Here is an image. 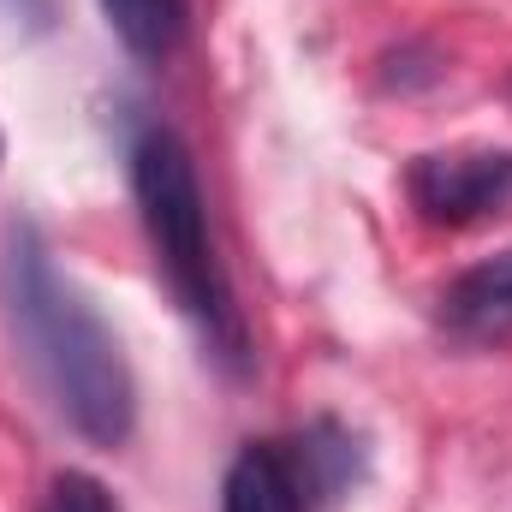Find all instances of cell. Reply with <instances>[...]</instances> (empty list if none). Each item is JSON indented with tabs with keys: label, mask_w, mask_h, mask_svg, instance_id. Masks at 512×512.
Listing matches in <instances>:
<instances>
[{
	"label": "cell",
	"mask_w": 512,
	"mask_h": 512,
	"mask_svg": "<svg viewBox=\"0 0 512 512\" xmlns=\"http://www.w3.org/2000/svg\"><path fill=\"white\" fill-rule=\"evenodd\" d=\"M221 512H310V501H304V489H298L280 441H251L227 465Z\"/></svg>",
	"instance_id": "obj_6"
},
{
	"label": "cell",
	"mask_w": 512,
	"mask_h": 512,
	"mask_svg": "<svg viewBox=\"0 0 512 512\" xmlns=\"http://www.w3.org/2000/svg\"><path fill=\"white\" fill-rule=\"evenodd\" d=\"M405 197L417 221L453 227V233L512 221V149H489V143L429 149L405 167Z\"/></svg>",
	"instance_id": "obj_3"
},
{
	"label": "cell",
	"mask_w": 512,
	"mask_h": 512,
	"mask_svg": "<svg viewBox=\"0 0 512 512\" xmlns=\"http://www.w3.org/2000/svg\"><path fill=\"white\" fill-rule=\"evenodd\" d=\"M0 149H6V143H0Z\"/></svg>",
	"instance_id": "obj_9"
},
{
	"label": "cell",
	"mask_w": 512,
	"mask_h": 512,
	"mask_svg": "<svg viewBox=\"0 0 512 512\" xmlns=\"http://www.w3.org/2000/svg\"><path fill=\"white\" fill-rule=\"evenodd\" d=\"M435 316L459 346H512V251L477 256L471 268H459L441 286Z\"/></svg>",
	"instance_id": "obj_4"
},
{
	"label": "cell",
	"mask_w": 512,
	"mask_h": 512,
	"mask_svg": "<svg viewBox=\"0 0 512 512\" xmlns=\"http://www.w3.org/2000/svg\"><path fill=\"white\" fill-rule=\"evenodd\" d=\"M102 18H108V30L126 42L131 60L161 66V60L185 42L191 0H102Z\"/></svg>",
	"instance_id": "obj_7"
},
{
	"label": "cell",
	"mask_w": 512,
	"mask_h": 512,
	"mask_svg": "<svg viewBox=\"0 0 512 512\" xmlns=\"http://www.w3.org/2000/svg\"><path fill=\"white\" fill-rule=\"evenodd\" d=\"M42 512H126L114 501V489L90 471H60L42 495Z\"/></svg>",
	"instance_id": "obj_8"
},
{
	"label": "cell",
	"mask_w": 512,
	"mask_h": 512,
	"mask_svg": "<svg viewBox=\"0 0 512 512\" xmlns=\"http://www.w3.org/2000/svg\"><path fill=\"white\" fill-rule=\"evenodd\" d=\"M131 197H137L143 233L155 245V268L173 304L191 316V328L227 370H245L251 334H245V316L233 304V286L209 239V197L197 179V155L173 126H149L131 143Z\"/></svg>",
	"instance_id": "obj_2"
},
{
	"label": "cell",
	"mask_w": 512,
	"mask_h": 512,
	"mask_svg": "<svg viewBox=\"0 0 512 512\" xmlns=\"http://www.w3.org/2000/svg\"><path fill=\"white\" fill-rule=\"evenodd\" d=\"M0 316L66 429L102 453L126 447L137 429V382L126 352L102 310L72 286V274H60L48 239L30 221H12L0 245Z\"/></svg>",
	"instance_id": "obj_1"
},
{
	"label": "cell",
	"mask_w": 512,
	"mask_h": 512,
	"mask_svg": "<svg viewBox=\"0 0 512 512\" xmlns=\"http://www.w3.org/2000/svg\"><path fill=\"white\" fill-rule=\"evenodd\" d=\"M286 465H292L304 501H310V512H316V507H328V501H340V495L358 483L364 447H358L352 429H340L334 417H322V423H310V429L286 447Z\"/></svg>",
	"instance_id": "obj_5"
}]
</instances>
